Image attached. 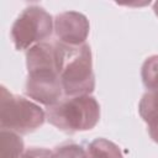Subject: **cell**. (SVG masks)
Listing matches in <instances>:
<instances>
[{
  "mask_svg": "<svg viewBox=\"0 0 158 158\" xmlns=\"http://www.w3.org/2000/svg\"><path fill=\"white\" fill-rule=\"evenodd\" d=\"M26 95L47 107L62 100L63 88L57 69L54 43L42 42L26 52Z\"/></svg>",
  "mask_w": 158,
  "mask_h": 158,
  "instance_id": "1",
  "label": "cell"
},
{
  "mask_svg": "<svg viewBox=\"0 0 158 158\" xmlns=\"http://www.w3.org/2000/svg\"><path fill=\"white\" fill-rule=\"evenodd\" d=\"M89 158H123L121 149L106 138H96L86 147Z\"/></svg>",
  "mask_w": 158,
  "mask_h": 158,
  "instance_id": "8",
  "label": "cell"
},
{
  "mask_svg": "<svg viewBox=\"0 0 158 158\" xmlns=\"http://www.w3.org/2000/svg\"><path fill=\"white\" fill-rule=\"evenodd\" d=\"M138 112L146 123L158 118V90L157 91H147L139 104Z\"/></svg>",
  "mask_w": 158,
  "mask_h": 158,
  "instance_id": "10",
  "label": "cell"
},
{
  "mask_svg": "<svg viewBox=\"0 0 158 158\" xmlns=\"http://www.w3.org/2000/svg\"><path fill=\"white\" fill-rule=\"evenodd\" d=\"M46 120V111L35 101L11 94L4 85L0 89V127L19 135H27L40 128Z\"/></svg>",
  "mask_w": 158,
  "mask_h": 158,
  "instance_id": "4",
  "label": "cell"
},
{
  "mask_svg": "<svg viewBox=\"0 0 158 158\" xmlns=\"http://www.w3.org/2000/svg\"><path fill=\"white\" fill-rule=\"evenodd\" d=\"M57 69L65 96L90 95L95 89V75L90 46L54 43Z\"/></svg>",
  "mask_w": 158,
  "mask_h": 158,
  "instance_id": "2",
  "label": "cell"
},
{
  "mask_svg": "<svg viewBox=\"0 0 158 158\" xmlns=\"http://www.w3.org/2000/svg\"><path fill=\"white\" fill-rule=\"evenodd\" d=\"M54 31V20L41 6L25 7L11 27V38L17 51L30 49L44 42Z\"/></svg>",
  "mask_w": 158,
  "mask_h": 158,
  "instance_id": "5",
  "label": "cell"
},
{
  "mask_svg": "<svg viewBox=\"0 0 158 158\" xmlns=\"http://www.w3.org/2000/svg\"><path fill=\"white\" fill-rule=\"evenodd\" d=\"M142 83L148 91L158 90V54L148 57L141 69Z\"/></svg>",
  "mask_w": 158,
  "mask_h": 158,
  "instance_id": "9",
  "label": "cell"
},
{
  "mask_svg": "<svg viewBox=\"0 0 158 158\" xmlns=\"http://www.w3.org/2000/svg\"><path fill=\"white\" fill-rule=\"evenodd\" d=\"M25 153V144L21 135L10 131H0V158H21Z\"/></svg>",
  "mask_w": 158,
  "mask_h": 158,
  "instance_id": "7",
  "label": "cell"
},
{
  "mask_svg": "<svg viewBox=\"0 0 158 158\" xmlns=\"http://www.w3.org/2000/svg\"><path fill=\"white\" fill-rule=\"evenodd\" d=\"M147 126H148V132H149L151 138H152L156 143H158V118H156V120L148 122Z\"/></svg>",
  "mask_w": 158,
  "mask_h": 158,
  "instance_id": "12",
  "label": "cell"
},
{
  "mask_svg": "<svg viewBox=\"0 0 158 158\" xmlns=\"http://www.w3.org/2000/svg\"><path fill=\"white\" fill-rule=\"evenodd\" d=\"M153 10H154V14L158 16V1H156V2L153 4Z\"/></svg>",
  "mask_w": 158,
  "mask_h": 158,
  "instance_id": "13",
  "label": "cell"
},
{
  "mask_svg": "<svg viewBox=\"0 0 158 158\" xmlns=\"http://www.w3.org/2000/svg\"><path fill=\"white\" fill-rule=\"evenodd\" d=\"M46 120L67 133L89 131L100 120V105L91 95L65 96L47 107Z\"/></svg>",
  "mask_w": 158,
  "mask_h": 158,
  "instance_id": "3",
  "label": "cell"
},
{
  "mask_svg": "<svg viewBox=\"0 0 158 158\" xmlns=\"http://www.w3.org/2000/svg\"><path fill=\"white\" fill-rule=\"evenodd\" d=\"M52 151L42 147H32L25 151L21 158H51Z\"/></svg>",
  "mask_w": 158,
  "mask_h": 158,
  "instance_id": "11",
  "label": "cell"
},
{
  "mask_svg": "<svg viewBox=\"0 0 158 158\" xmlns=\"http://www.w3.org/2000/svg\"><path fill=\"white\" fill-rule=\"evenodd\" d=\"M90 25L85 15L77 11H64L54 17V33L58 42L68 46L84 44Z\"/></svg>",
  "mask_w": 158,
  "mask_h": 158,
  "instance_id": "6",
  "label": "cell"
}]
</instances>
